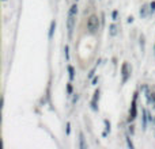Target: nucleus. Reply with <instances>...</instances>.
I'll return each instance as SVG.
<instances>
[{"label":"nucleus","instance_id":"1","mask_svg":"<svg viewBox=\"0 0 155 149\" xmlns=\"http://www.w3.org/2000/svg\"><path fill=\"white\" fill-rule=\"evenodd\" d=\"M76 12H78V7L76 4L71 7L69 14H68V35L71 37L72 31H74V23H75V18H76Z\"/></svg>","mask_w":155,"mask_h":149},{"label":"nucleus","instance_id":"2","mask_svg":"<svg viewBox=\"0 0 155 149\" xmlns=\"http://www.w3.org/2000/svg\"><path fill=\"white\" fill-rule=\"evenodd\" d=\"M98 27H99V19H98V16L95 14H93V15L88 16L87 19V30L90 33H95L98 30Z\"/></svg>","mask_w":155,"mask_h":149},{"label":"nucleus","instance_id":"3","mask_svg":"<svg viewBox=\"0 0 155 149\" xmlns=\"http://www.w3.org/2000/svg\"><path fill=\"white\" fill-rule=\"evenodd\" d=\"M126 68H128V65L126 64H124V67H123V73H124V81L126 80V76H128V73H126Z\"/></svg>","mask_w":155,"mask_h":149},{"label":"nucleus","instance_id":"4","mask_svg":"<svg viewBox=\"0 0 155 149\" xmlns=\"http://www.w3.org/2000/svg\"><path fill=\"white\" fill-rule=\"evenodd\" d=\"M53 29H55V22H52V30L49 31V37L52 38V35H53Z\"/></svg>","mask_w":155,"mask_h":149},{"label":"nucleus","instance_id":"5","mask_svg":"<svg viewBox=\"0 0 155 149\" xmlns=\"http://www.w3.org/2000/svg\"><path fill=\"white\" fill-rule=\"evenodd\" d=\"M69 72H71V79H74V69L69 67Z\"/></svg>","mask_w":155,"mask_h":149}]
</instances>
